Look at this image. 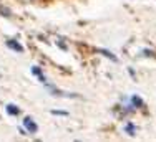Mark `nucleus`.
I'll list each match as a JSON object with an SVG mask.
<instances>
[{"mask_svg": "<svg viewBox=\"0 0 156 142\" xmlns=\"http://www.w3.org/2000/svg\"><path fill=\"white\" fill-rule=\"evenodd\" d=\"M0 13H2L3 17H12V15H10V10L9 8H3V7H0Z\"/></svg>", "mask_w": 156, "mask_h": 142, "instance_id": "6e6552de", "label": "nucleus"}, {"mask_svg": "<svg viewBox=\"0 0 156 142\" xmlns=\"http://www.w3.org/2000/svg\"><path fill=\"white\" fill-rule=\"evenodd\" d=\"M23 2H32V0H23Z\"/></svg>", "mask_w": 156, "mask_h": 142, "instance_id": "9d476101", "label": "nucleus"}, {"mask_svg": "<svg viewBox=\"0 0 156 142\" xmlns=\"http://www.w3.org/2000/svg\"><path fill=\"white\" fill-rule=\"evenodd\" d=\"M5 109H7V113H9L10 116H18L20 114V107L15 106V104H7Z\"/></svg>", "mask_w": 156, "mask_h": 142, "instance_id": "20e7f679", "label": "nucleus"}, {"mask_svg": "<svg viewBox=\"0 0 156 142\" xmlns=\"http://www.w3.org/2000/svg\"><path fill=\"white\" fill-rule=\"evenodd\" d=\"M125 129H126V132H128L129 136H135V130H136V127L131 124V122H128V124L125 126Z\"/></svg>", "mask_w": 156, "mask_h": 142, "instance_id": "423d86ee", "label": "nucleus"}, {"mask_svg": "<svg viewBox=\"0 0 156 142\" xmlns=\"http://www.w3.org/2000/svg\"><path fill=\"white\" fill-rule=\"evenodd\" d=\"M131 103H133V106H135V107H141V106H143V101H141L138 96H133V98H131Z\"/></svg>", "mask_w": 156, "mask_h": 142, "instance_id": "0eeeda50", "label": "nucleus"}, {"mask_svg": "<svg viewBox=\"0 0 156 142\" xmlns=\"http://www.w3.org/2000/svg\"><path fill=\"white\" fill-rule=\"evenodd\" d=\"M32 74H33V76H37V78H38V79H40V83H43V84L47 83V78L43 76L42 69H40L38 66H33V68H32Z\"/></svg>", "mask_w": 156, "mask_h": 142, "instance_id": "7ed1b4c3", "label": "nucleus"}, {"mask_svg": "<svg viewBox=\"0 0 156 142\" xmlns=\"http://www.w3.org/2000/svg\"><path fill=\"white\" fill-rule=\"evenodd\" d=\"M7 46H9L10 50L17 51V53H22V51H23V46L18 42H15V40H7Z\"/></svg>", "mask_w": 156, "mask_h": 142, "instance_id": "f03ea898", "label": "nucleus"}, {"mask_svg": "<svg viewBox=\"0 0 156 142\" xmlns=\"http://www.w3.org/2000/svg\"><path fill=\"white\" fill-rule=\"evenodd\" d=\"M51 114H58V116H68V113H66V111H57V109H53V111H51Z\"/></svg>", "mask_w": 156, "mask_h": 142, "instance_id": "1a4fd4ad", "label": "nucleus"}, {"mask_svg": "<svg viewBox=\"0 0 156 142\" xmlns=\"http://www.w3.org/2000/svg\"><path fill=\"white\" fill-rule=\"evenodd\" d=\"M96 51H98V53H101V55H103V56H106V58H110V59H113V61H118V58H116V56H115V55H113V53H110V51H108V50H103V48H98V50H96Z\"/></svg>", "mask_w": 156, "mask_h": 142, "instance_id": "39448f33", "label": "nucleus"}, {"mask_svg": "<svg viewBox=\"0 0 156 142\" xmlns=\"http://www.w3.org/2000/svg\"><path fill=\"white\" fill-rule=\"evenodd\" d=\"M23 127L27 129L30 134H37V132H38V126L35 124V121H33L32 117H25L23 119Z\"/></svg>", "mask_w": 156, "mask_h": 142, "instance_id": "f257e3e1", "label": "nucleus"}]
</instances>
